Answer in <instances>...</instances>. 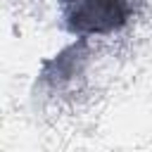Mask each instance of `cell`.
<instances>
[{
	"instance_id": "6da1fadb",
	"label": "cell",
	"mask_w": 152,
	"mask_h": 152,
	"mask_svg": "<svg viewBox=\"0 0 152 152\" xmlns=\"http://www.w3.org/2000/svg\"><path fill=\"white\" fill-rule=\"evenodd\" d=\"M62 21L78 38L109 36L124 28L133 14L131 0H59Z\"/></svg>"
}]
</instances>
